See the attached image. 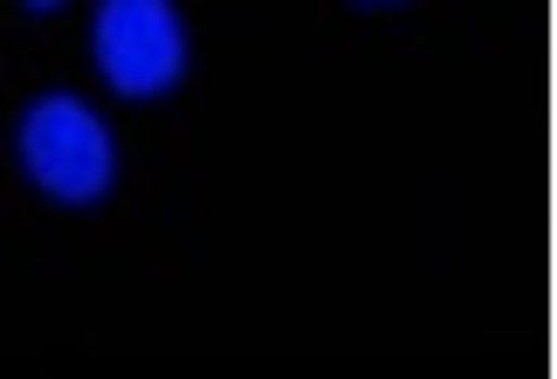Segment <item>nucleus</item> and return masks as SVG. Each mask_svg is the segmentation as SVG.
I'll list each match as a JSON object with an SVG mask.
<instances>
[{"mask_svg":"<svg viewBox=\"0 0 557 379\" xmlns=\"http://www.w3.org/2000/svg\"><path fill=\"white\" fill-rule=\"evenodd\" d=\"M21 166H28V180L41 194L83 207V200L111 194L117 145H111V132L97 124V111L83 97L49 90V97L28 103V118H21Z\"/></svg>","mask_w":557,"mask_h":379,"instance_id":"nucleus-1","label":"nucleus"},{"mask_svg":"<svg viewBox=\"0 0 557 379\" xmlns=\"http://www.w3.org/2000/svg\"><path fill=\"white\" fill-rule=\"evenodd\" d=\"M90 41H97V70L124 97H159L186 70V28L173 0H103Z\"/></svg>","mask_w":557,"mask_h":379,"instance_id":"nucleus-2","label":"nucleus"},{"mask_svg":"<svg viewBox=\"0 0 557 379\" xmlns=\"http://www.w3.org/2000/svg\"><path fill=\"white\" fill-rule=\"evenodd\" d=\"M28 8H62V0H28Z\"/></svg>","mask_w":557,"mask_h":379,"instance_id":"nucleus-3","label":"nucleus"}]
</instances>
